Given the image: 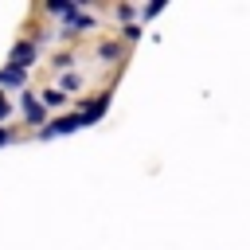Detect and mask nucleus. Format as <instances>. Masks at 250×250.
Segmentation results:
<instances>
[{
    "instance_id": "1",
    "label": "nucleus",
    "mask_w": 250,
    "mask_h": 250,
    "mask_svg": "<svg viewBox=\"0 0 250 250\" xmlns=\"http://www.w3.org/2000/svg\"><path fill=\"white\" fill-rule=\"evenodd\" d=\"M82 125H90V121H86V113H74V117H59L55 125H47V129H43V137H59V133H74V129H82Z\"/></svg>"
},
{
    "instance_id": "2",
    "label": "nucleus",
    "mask_w": 250,
    "mask_h": 250,
    "mask_svg": "<svg viewBox=\"0 0 250 250\" xmlns=\"http://www.w3.org/2000/svg\"><path fill=\"white\" fill-rule=\"evenodd\" d=\"M31 59H35V47H31V43H16V51H12V66L23 70V66H31Z\"/></svg>"
},
{
    "instance_id": "3",
    "label": "nucleus",
    "mask_w": 250,
    "mask_h": 250,
    "mask_svg": "<svg viewBox=\"0 0 250 250\" xmlns=\"http://www.w3.org/2000/svg\"><path fill=\"white\" fill-rule=\"evenodd\" d=\"M23 113H27L31 121H43V105H39L31 94H23Z\"/></svg>"
},
{
    "instance_id": "4",
    "label": "nucleus",
    "mask_w": 250,
    "mask_h": 250,
    "mask_svg": "<svg viewBox=\"0 0 250 250\" xmlns=\"http://www.w3.org/2000/svg\"><path fill=\"white\" fill-rule=\"evenodd\" d=\"M16 82H23V70H16V66L0 70V86H16Z\"/></svg>"
},
{
    "instance_id": "5",
    "label": "nucleus",
    "mask_w": 250,
    "mask_h": 250,
    "mask_svg": "<svg viewBox=\"0 0 250 250\" xmlns=\"http://www.w3.org/2000/svg\"><path fill=\"white\" fill-rule=\"evenodd\" d=\"M51 12H59V16H74V4H51Z\"/></svg>"
},
{
    "instance_id": "6",
    "label": "nucleus",
    "mask_w": 250,
    "mask_h": 250,
    "mask_svg": "<svg viewBox=\"0 0 250 250\" xmlns=\"http://www.w3.org/2000/svg\"><path fill=\"white\" fill-rule=\"evenodd\" d=\"M43 102H47V105H59V102H62V94H59V90H47V94H43Z\"/></svg>"
},
{
    "instance_id": "7",
    "label": "nucleus",
    "mask_w": 250,
    "mask_h": 250,
    "mask_svg": "<svg viewBox=\"0 0 250 250\" xmlns=\"http://www.w3.org/2000/svg\"><path fill=\"white\" fill-rule=\"evenodd\" d=\"M4 117H8V98L0 94V121H4Z\"/></svg>"
},
{
    "instance_id": "8",
    "label": "nucleus",
    "mask_w": 250,
    "mask_h": 250,
    "mask_svg": "<svg viewBox=\"0 0 250 250\" xmlns=\"http://www.w3.org/2000/svg\"><path fill=\"white\" fill-rule=\"evenodd\" d=\"M4 141H8V129H0V145H4Z\"/></svg>"
}]
</instances>
